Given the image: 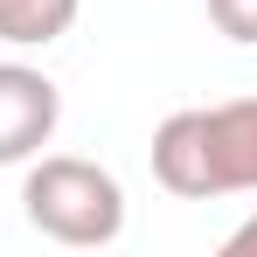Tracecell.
Returning a JSON list of instances; mask_svg holds the SVG:
<instances>
[{
  "instance_id": "cell-5",
  "label": "cell",
  "mask_w": 257,
  "mask_h": 257,
  "mask_svg": "<svg viewBox=\"0 0 257 257\" xmlns=\"http://www.w3.org/2000/svg\"><path fill=\"white\" fill-rule=\"evenodd\" d=\"M84 0H0V42L7 49H49L77 28Z\"/></svg>"
},
{
  "instance_id": "cell-1",
  "label": "cell",
  "mask_w": 257,
  "mask_h": 257,
  "mask_svg": "<svg viewBox=\"0 0 257 257\" xmlns=\"http://www.w3.org/2000/svg\"><path fill=\"white\" fill-rule=\"evenodd\" d=\"M21 215L35 236L63 250H104L125 236V188L111 167L84 153H35L21 181Z\"/></svg>"
},
{
  "instance_id": "cell-3",
  "label": "cell",
  "mask_w": 257,
  "mask_h": 257,
  "mask_svg": "<svg viewBox=\"0 0 257 257\" xmlns=\"http://www.w3.org/2000/svg\"><path fill=\"white\" fill-rule=\"evenodd\" d=\"M202 146H209V195H250L257 188V97L202 104Z\"/></svg>"
},
{
  "instance_id": "cell-2",
  "label": "cell",
  "mask_w": 257,
  "mask_h": 257,
  "mask_svg": "<svg viewBox=\"0 0 257 257\" xmlns=\"http://www.w3.org/2000/svg\"><path fill=\"white\" fill-rule=\"evenodd\" d=\"M63 125V90L35 63H0V167H28Z\"/></svg>"
},
{
  "instance_id": "cell-6",
  "label": "cell",
  "mask_w": 257,
  "mask_h": 257,
  "mask_svg": "<svg viewBox=\"0 0 257 257\" xmlns=\"http://www.w3.org/2000/svg\"><path fill=\"white\" fill-rule=\"evenodd\" d=\"M209 21L236 49H257V0H209Z\"/></svg>"
},
{
  "instance_id": "cell-7",
  "label": "cell",
  "mask_w": 257,
  "mask_h": 257,
  "mask_svg": "<svg viewBox=\"0 0 257 257\" xmlns=\"http://www.w3.org/2000/svg\"><path fill=\"white\" fill-rule=\"evenodd\" d=\"M222 250H229V257H257V215H250V222H236V229L222 236Z\"/></svg>"
},
{
  "instance_id": "cell-4",
  "label": "cell",
  "mask_w": 257,
  "mask_h": 257,
  "mask_svg": "<svg viewBox=\"0 0 257 257\" xmlns=\"http://www.w3.org/2000/svg\"><path fill=\"white\" fill-rule=\"evenodd\" d=\"M153 181L181 202H215L209 195V146H202V104L167 111L153 125Z\"/></svg>"
}]
</instances>
